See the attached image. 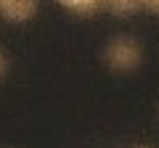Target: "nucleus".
I'll list each match as a JSON object with an SVG mask.
<instances>
[{"label": "nucleus", "instance_id": "1", "mask_svg": "<svg viewBox=\"0 0 159 148\" xmlns=\"http://www.w3.org/2000/svg\"><path fill=\"white\" fill-rule=\"evenodd\" d=\"M141 61H143V50H141V42L133 34H117L103 48V63L117 74L135 72L141 66Z\"/></svg>", "mask_w": 159, "mask_h": 148}, {"label": "nucleus", "instance_id": "2", "mask_svg": "<svg viewBox=\"0 0 159 148\" xmlns=\"http://www.w3.org/2000/svg\"><path fill=\"white\" fill-rule=\"evenodd\" d=\"M37 6L40 0H0V16L13 24H21L37 13Z\"/></svg>", "mask_w": 159, "mask_h": 148}, {"label": "nucleus", "instance_id": "3", "mask_svg": "<svg viewBox=\"0 0 159 148\" xmlns=\"http://www.w3.org/2000/svg\"><path fill=\"white\" fill-rule=\"evenodd\" d=\"M101 8L111 16H133L141 8V0H101Z\"/></svg>", "mask_w": 159, "mask_h": 148}, {"label": "nucleus", "instance_id": "4", "mask_svg": "<svg viewBox=\"0 0 159 148\" xmlns=\"http://www.w3.org/2000/svg\"><path fill=\"white\" fill-rule=\"evenodd\" d=\"M56 3L66 11L77 13V16H90L101 8V0H56Z\"/></svg>", "mask_w": 159, "mask_h": 148}, {"label": "nucleus", "instance_id": "5", "mask_svg": "<svg viewBox=\"0 0 159 148\" xmlns=\"http://www.w3.org/2000/svg\"><path fill=\"white\" fill-rule=\"evenodd\" d=\"M141 8L154 13V16H159V0H141Z\"/></svg>", "mask_w": 159, "mask_h": 148}, {"label": "nucleus", "instance_id": "6", "mask_svg": "<svg viewBox=\"0 0 159 148\" xmlns=\"http://www.w3.org/2000/svg\"><path fill=\"white\" fill-rule=\"evenodd\" d=\"M6 72H8V58H6V53L0 50V77H3Z\"/></svg>", "mask_w": 159, "mask_h": 148}, {"label": "nucleus", "instance_id": "7", "mask_svg": "<svg viewBox=\"0 0 159 148\" xmlns=\"http://www.w3.org/2000/svg\"><path fill=\"white\" fill-rule=\"evenodd\" d=\"M138 148H148V146H138Z\"/></svg>", "mask_w": 159, "mask_h": 148}]
</instances>
